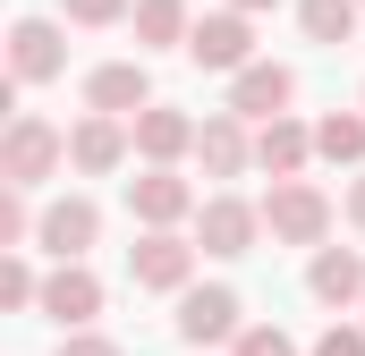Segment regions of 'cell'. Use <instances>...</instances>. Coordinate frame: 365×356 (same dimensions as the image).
<instances>
[{
	"label": "cell",
	"instance_id": "8",
	"mask_svg": "<svg viewBox=\"0 0 365 356\" xmlns=\"http://www.w3.org/2000/svg\"><path fill=\"white\" fill-rule=\"evenodd\" d=\"M195 238H179V229H145L136 246H128V280L136 288H153V297H179L187 280H195Z\"/></svg>",
	"mask_w": 365,
	"mask_h": 356
},
{
	"label": "cell",
	"instance_id": "21",
	"mask_svg": "<svg viewBox=\"0 0 365 356\" xmlns=\"http://www.w3.org/2000/svg\"><path fill=\"white\" fill-rule=\"evenodd\" d=\"M0 305L9 314H34L43 305V271L26 263V246H0Z\"/></svg>",
	"mask_w": 365,
	"mask_h": 356
},
{
	"label": "cell",
	"instance_id": "12",
	"mask_svg": "<svg viewBox=\"0 0 365 356\" xmlns=\"http://www.w3.org/2000/svg\"><path fill=\"white\" fill-rule=\"evenodd\" d=\"M128 153H136V127L110 119V110H86V119L68 127V170H77V178H110Z\"/></svg>",
	"mask_w": 365,
	"mask_h": 356
},
{
	"label": "cell",
	"instance_id": "3",
	"mask_svg": "<svg viewBox=\"0 0 365 356\" xmlns=\"http://www.w3.org/2000/svg\"><path fill=\"white\" fill-rule=\"evenodd\" d=\"M170 331H179L187 348H230V340L247 331V297H238L230 280H187V288H179V314H170Z\"/></svg>",
	"mask_w": 365,
	"mask_h": 356
},
{
	"label": "cell",
	"instance_id": "6",
	"mask_svg": "<svg viewBox=\"0 0 365 356\" xmlns=\"http://www.w3.org/2000/svg\"><path fill=\"white\" fill-rule=\"evenodd\" d=\"M102 246V204L93 195H51L43 204V229H34V255H51V263H77V255H93Z\"/></svg>",
	"mask_w": 365,
	"mask_h": 356
},
{
	"label": "cell",
	"instance_id": "14",
	"mask_svg": "<svg viewBox=\"0 0 365 356\" xmlns=\"http://www.w3.org/2000/svg\"><path fill=\"white\" fill-rule=\"evenodd\" d=\"M128 127H136V162H195V127L204 119L179 110V102H145Z\"/></svg>",
	"mask_w": 365,
	"mask_h": 356
},
{
	"label": "cell",
	"instance_id": "17",
	"mask_svg": "<svg viewBox=\"0 0 365 356\" xmlns=\"http://www.w3.org/2000/svg\"><path fill=\"white\" fill-rule=\"evenodd\" d=\"M306 162H314V127L306 119H264L255 127V170H272V178H306Z\"/></svg>",
	"mask_w": 365,
	"mask_h": 356
},
{
	"label": "cell",
	"instance_id": "9",
	"mask_svg": "<svg viewBox=\"0 0 365 356\" xmlns=\"http://www.w3.org/2000/svg\"><path fill=\"white\" fill-rule=\"evenodd\" d=\"M102 305H110V288L86 271V255H77V263H51V271H43V305H34L43 323H60V331H86Z\"/></svg>",
	"mask_w": 365,
	"mask_h": 356
},
{
	"label": "cell",
	"instance_id": "1",
	"mask_svg": "<svg viewBox=\"0 0 365 356\" xmlns=\"http://www.w3.org/2000/svg\"><path fill=\"white\" fill-rule=\"evenodd\" d=\"M68 170V127H51L43 110H9L0 127V178L9 187H51Z\"/></svg>",
	"mask_w": 365,
	"mask_h": 356
},
{
	"label": "cell",
	"instance_id": "18",
	"mask_svg": "<svg viewBox=\"0 0 365 356\" xmlns=\"http://www.w3.org/2000/svg\"><path fill=\"white\" fill-rule=\"evenodd\" d=\"M136 51H187V34H195V9L187 0H136Z\"/></svg>",
	"mask_w": 365,
	"mask_h": 356
},
{
	"label": "cell",
	"instance_id": "2",
	"mask_svg": "<svg viewBox=\"0 0 365 356\" xmlns=\"http://www.w3.org/2000/svg\"><path fill=\"white\" fill-rule=\"evenodd\" d=\"M331 195L314 187V178H272V195H264V229H272V246H331Z\"/></svg>",
	"mask_w": 365,
	"mask_h": 356
},
{
	"label": "cell",
	"instance_id": "22",
	"mask_svg": "<svg viewBox=\"0 0 365 356\" xmlns=\"http://www.w3.org/2000/svg\"><path fill=\"white\" fill-rule=\"evenodd\" d=\"M230 356H297V340H289L280 323H247V331L230 340Z\"/></svg>",
	"mask_w": 365,
	"mask_h": 356
},
{
	"label": "cell",
	"instance_id": "28",
	"mask_svg": "<svg viewBox=\"0 0 365 356\" xmlns=\"http://www.w3.org/2000/svg\"><path fill=\"white\" fill-rule=\"evenodd\" d=\"M357 102H365V93H357Z\"/></svg>",
	"mask_w": 365,
	"mask_h": 356
},
{
	"label": "cell",
	"instance_id": "29",
	"mask_svg": "<svg viewBox=\"0 0 365 356\" xmlns=\"http://www.w3.org/2000/svg\"><path fill=\"white\" fill-rule=\"evenodd\" d=\"M195 356H204V348H195Z\"/></svg>",
	"mask_w": 365,
	"mask_h": 356
},
{
	"label": "cell",
	"instance_id": "11",
	"mask_svg": "<svg viewBox=\"0 0 365 356\" xmlns=\"http://www.w3.org/2000/svg\"><path fill=\"white\" fill-rule=\"evenodd\" d=\"M195 170H204V178H247V170H255V119L204 110V127H195Z\"/></svg>",
	"mask_w": 365,
	"mask_h": 356
},
{
	"label": "cell",
	"instance_id": "19",
	"mask_svg": "<svg viewBox=\"0 0 365 356\" xmlns=\"http://www.w3.org/2000/svg\"><path fill=\"white\" fill-rule=\"evenodd\" d=\"M314 162H331V170H365V102H357V110H323V119H314Z\"/></svg>",
	"mask_w": 365,
	"mask_h": 356
},
{
	"label": "cell",
	"instance_id": "4",
	"mask_svg": "<svg viewBox=\"0 0 365 356\" xmlns=\"http://www.w3.org/2000/svg\"><path fill=\"white\" fill-rule=\"evenodd\" d=\"M264 238H272V229H264V204H247V195H230V187L195 204V246H204V255L238 263V255H255Z\"/></svg>",
	"mask_w": 365,
	"mask_h": 356
},
{
	"label": "cell",
	"instance_id": "20",
	"mask_svg": "<svg viewBox=\"0 0 365 356\" xmlns=\"http://www.w3.org/2000/svg\"><path fill=\"white\" fill-rule=\"evenodd\" d=\"M357 17H365V0H297V26H306V43H323V51L357 43Z\"/></svg>",
	"mask_w": 365,
	"mask_h": 356
},
{
	"label": "cell",
	"instance_id": "27",
	"mask_svg": "<svg viewBox=\"0 0 365 356\" xmlns=\"http://www.w3.org/2000/svg\"><path fill=\"white\" fill-rule=\"evenodd\" d=\"M230 9H247V17H264V9H280V0H230Z\"/></svg>",
	"mask_w": 365,
	"mask_h": 356
},
{
	"label": "cell",
	"instance_id": "24",
	"mask_svg": "<svg viewBox=\"0 0 365 356\" xmlns=\"http://www.w3.org/2000/svg\"><path fill=\"white\" fill-rule=\"evenodd\" d=\"M60 356H128V348H119L110 331H93V323H86V331H60Z\"/></svg>",
	"mask_w": 365,
	"mask_h": 356
},
{
	"label": "cell",
	"instance_id": "13",
	"mask_svg": "<svg viewBox=\"0 0 365 356\" xmlns=\"http://www.w3.org/2000/svg\"><path fill=\"white\" fill-rule=\"evenodd\" d=\"M289 102H297V68H289V60H247V68L230 77V102H221V110H238V119L264 127V119H280Z\"/></svg>",
	"mask_w": 365,
	"mask_h": 356
},
{
	"label": "cell",
	"instance_id": "26",
	"mask_svg": "<svg viewBox=\"0 0 365 356\" xmlns=\"http://www.w3.org/2000/svg\"><path fill=\"white\" fill-rule=\"evenodd\" d=\"M340 212H349V229H357V238H365V170L349 178V204H340Z\"/></svg>",
	"mask_w": 365,
	"mask_h": 356
},
{
	"label": "cell",
	"instance_id": "5",
	"mask_svg": "<svg viewBox=\"0 0 365 356\" xmlns=\"http://www.w3.org/2000/svg\"><path fill=\"white\" fill-rule=\"evenodd\" d=\"M195 178H179V162H145V170L128 178V212H136V229H179L195 221Z\"/></svg>",
	"mask_w": 365,
	"mask_h": 356
},
{
	"label": "cell",
	"instance_id": "7",
	"mask_svg": "<svg viewBox=\"0 0 365 356\" xmlns=\"http://www.w3.org/2000/svg\"><path fill=\"white\" fill-rule=\"evenodd\" d=\"M187 60H195L204 77H238V68L255 60V17H247V9H212V17H195Z\"/></svg>",
	"mask_w": 365,
	"mask_h": 356
},
{
	"label": "cell",
	"instance_id": "25",
	"mask_svg": "<svg viewBox=\"0 0 365 356\" xmlns=\"http://www.w3.org/2000/svg\"><path fill=\"white\" fill-rule=\"evenodd\" d=\"M314 356H365V323H331V331L314 340Z\"/></svg>",
	"mask_w": 365,
	"mask_h": 356
},
{
	"label": "cell",
	"instance_id": "16",
	"mask_svg": "<svg viewBox=\"0 0 365 356\" xmlns=\"http://www.w3.org/2000/svg\"><path fill=\"white\" fill-rule=\"evenodd\" d=\"M153 102V77H145V51L136 60H102L86 68V110H110V119H136Z\"/></svg>",
	"mask_w": 365,
	"mask_h": 356
},
{
	"label": "cell",
	"instance_id": "23",
	"mask_svg": "<svg viewBox=\"0 0 365 356\" xmlns=\"http://www.w3.org/2000/svg\"><path fill=\"white\" fill-rule=\"evenodd\" d=\"M60 17H68V26H128L136 0H60Z\"/></svg>",
	"mask_w": 365,
	"mask_h": 356
},
{
	"label": "cell",
	"instance_id": "10",
	"mask_svg": "<svg viewBox=\"0 0 365 356\" xmlns=\"http://www.w3.org/2000/svg\"><path fill=\"white\" fill-rule=\"evenodd\" d=\"M9 77H17V85L68 77V34H60V17H17V26H9Z\"/></svg>",
	"mask_w": 365,
	"mask_h": 356
},
{
	"label": "cell",
	"instance_id": "15",
	"mask_svg": "<svg viewBox=\"0 0 365 356\" xmlns=\"http://www.w3.org/2000/svg\"><path fill=\"white\" fill-rule=\"evenodd\" d=\"M306 297L331 305V314L365 305V255L357 246H314V255H306Z\"/></svg>",
	"mask_w": 365,
	"mask_h": 356
}]
</instances>
